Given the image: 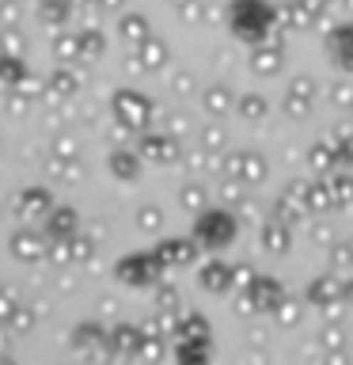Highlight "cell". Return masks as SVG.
I'll list each match as a JSON object with an SVG mask.
<instances>
[{"label": "cell", "mask_w": 353, "mask_h": 365, "mask_svg": "<svg viewBox=\"0 0 353 365\" xmlns=\"http://www.w3.org/2000/svg\"><path fill=\"white\" fill-rule=\"evenodd\" d=\"M46 205V194L42 190H31L27 198H19V217H23V210H42Z\"/></svg>", "instance_id": "cell-2"}, {"label": "cell", "mask_w": 353, "mask_h": 365, "mask_svg": "<svg viewBox=\"0 0 353 365\" xmlns=\"http://www.w3.org/2000/svg\"><path fill=\"white\" fill-rule=\"evenodd\" d=\"M0 365H11V361H8V358H0Z\"/></svg>", "instance_id": "cell-4"}, {"label": "cell", "mask_w": 353, "mask_h": 365, "mask_svg": "<svg viewBox=\"0 0 353 365\" xmlns=\"http://www.w3.org/2000/svg\"><path fill=\"white\" fill-rule=\"evenodd\" d=\"M16 316V293L11 289H0V319Z\"/></svg>", "instance_id": "cell-3"}, {"label": "cell", "mask_w": 353, "mask_h": 365, "mask_svg": "<svg viewBox=\"0 0 353 365\" xmlns=\"http://www.w3.org/2000/svg\"><path fill=\"white\" fill-rule=\"evenodd\" d=\"M11 251H16L19 259H34V255H38V240L16 232V236H11Z\"/></svg>", "instance_id": "cell-1"}]
</instances>
